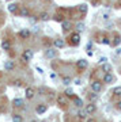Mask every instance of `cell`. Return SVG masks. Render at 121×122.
I'll use <instances>...</instances> for the list:
<instances>
[{
    "instance_id": "cell-1",
    "label": "cell",
    "mask_w": 121,
    "mask_h": 122,
    "mask_svg": "<svg viewBox=\"0 0 121 122\" xmlns=\"http://www.w3.org/2000/svg\"><path fill=\"white\" fill-rule=\"evenodd\" d=\"M90 88H91V91L93 92H101L102 91V81L101 80H93L90 83Z\"/></svg>"
},
{
    "instance_id": "cell-2",
    "label": "cell",
    "mask_w": 121,
    "mask_h": 122,
    "mask_svg": "<svg viewBox=\"0 0 121 122\" xmlns=\"http://www.w3.org/2000/svg\"><path fill=\"white\" fill-rule=\"evenodd\" d=\"M69 44L72 45V46H78L79 44H80V34L79 33H72V34L69 35Z\"/></svg>"
},
{
    "instance_id": "cell-3",
    "label": "cell",
    "mask_w": 121,
    "mask_h": 122,
    "mask_svg": "<svg viewBox=\"0 0 121 122\" xmlns=\"http://www.w3.org/2000/svg\"><path fill=\"white\" fill-rule=\"evenodd\" d=\"M33 57H34V53L31 49H26V50H23L22 52V60L25 61V62H29V61L33 60Z\"/></svg>"
},
{
    "instance_id": "cell-4",
    "label": "cell",
    "mask_w": 121,
    "mask_h": 122,
    "mask_svg": "<svg viewBox=\"0 0 121 122\" xmlns=\"http://www.w3.org/2000/svg\"><path fill=\"white\" fill-rule=\"evenodd\" d=\"M56 102H57V105L61 106V107H65V106L68 105V98L64 95V94H59L56 98Z\"/></svg>"
},
{
    "instance_id": "cell-5",
    "label": "cell",
    "mask_w": 121,
    "mask_h": 122,
    "mask_svg": "<svg viewBox=\"0 0 121 122\" xmlns=\"http://www.w3.org/2000/svg\"><path fill=\"white\" fill-rule=\"evenodd\" d=\"M87 66H88V61L84 60V58H80V60L76 61V68L79 71H84L87 69Z\"/></svg>"
},
{
    "instance_id": "cell-6",
    "label": "cell",
    "mask_w": 121,
    "mask_h": 122,
    "mask_svg": "<svg viewBox=\"0 0 121 122\" xmlns=\"http://www.w3.org/2000/svg\"><path fill=\"white\" fill-rule=\"evenodd\" d=\"M84 111L87 113V115L94 114L95 111H97V106H95V103H93V102H88V105H86V107H84Z\"/></svg>"
},
{
    "instance_id": "cell-7",
    "label": "cell",
    "mask_w": 121,
    "mask_h": 122,
    "mask_svg": "<svg viewBox=\"0 0 121 122\" xmlns=\"http://www.w3.org/2000/svg\"><path fill=\"white\" fill-rule=\"evenodd\" d=\"M35 95V90L33 87H26V90H25V96H26L27 100H31L33 98H34Z\"/></svg>"
},
{
    "instance_id": "cell-8",
    "label": "cell",
    "mask_w": 121,
    "mask_h": 122,
    "mask_svg": "<svg viewBox=\"0 0 121 122\" xmlns=\"http://www.w3.org/2000/svg\"><path fill=\"white\" fill-rule=\"evenodd\" d=\"M53 46H55V49H63L65 46V41L61 38L53 39Z\"/></svg>"
},
{
    "instance_id": "cell-9",
    "label": "cell",
    "mask_w": 121,
    "mask_h": 122,
    "mask_svg": "<svg viewBox=\"0 0 121 122\" xmlns=\"http://www.w3.org/2000/svg\"><path fill=\"white\" fill-rule=\"evenodd\" d=\"M57 56V50L55 48H49L45 50V57L46 58H55Z\"/></svg>"
},
{
    "instance_id": "cell-10",
    "label": "cell",
    "mask_w": 121,
    "mask_h": 122,
    "mask_svg": "<svg viewBox=\"0 0 121 122\" xmlns=\"http://www.w3.org/2000/svg\"><path fill=\"white\" fill-rule=\"evenodd\" d=\"M113 81H114V76H113L112 73H105L104 77H102V83L105 84H112Z\"/></svg>"
},
{
    "instance_id": "cell-11",
    "label": "cell",
    "mask_w": 121,
    "mask_h": 122,
    "mask_svg": "<svg viewBox=\"0 0 121 122\" xmlns=\"http://www.w3.org/2000/svg\"><path fill=\"white\" fill-rule=\"evenodd\" d=\"M18 15H21L22 18H29V16H30V11H29L27 7H19Z\"/></svg>"
},
{
    "instance_id": "cell-12",
    "label": "cell",
    "mask_w": 121,
    "mask_h": 122,
    "mask_svg": "<svg viewBox=\"0 0 121 122\" xmlns=\"http://www.w3.org/2000/svg\"><path fill=\"white\" fill-rule=\"evenodd\" d=\"M18 35H19V38H22V39H29L30 35H31V33L27 30V29H22V30L18 33Z\"/></svg>"
},
{
    "instance_id": "cell-13",
    "label": "cell",
    "mask_w": 121,
    "mask_h": 122,
    "mask_svg": "<svg viewBox=\"0 0 121 122\" xmlns=\"http://www.w3.org/2000/svg\"><path fill=\"white\" fill-rule=\"evenodd\" d=\"M12 106L14 107H16V109H21V107L25 106V100L21 99V98H15V99L12 100Z\"/></svg>"
},
{
    "instance_id": "cell-14",
    "label": "cell",
    "mask_w": 121,
    "mask_h": 122,
    "mask_svg": "<svg viewBox=\"0 0 121 122\" xmlns=\"http://www.w3.org/2000/svg\"><path fill=\"white\" fill-rule=\"evenodd\" d=\"M1 49L6 50V52L11 50V42H10L8 39H3V41H1Z\"/></svg>"
},
{
    "instance_id": "cell-15",
    "label": "cell",
    "mask_w": 121,
    "mask_h": 122,
    "mask_svg": "<svg viewBox=\"0 0 121 122\" xmlns=\"http://www.w3.org/2000/svg\"><path fill=\"white\" fill-rule=\"evenodd\" d=\"M46 110H48V106H46V105H44V103H41V105H38L37 107H35V111H37V114H44V113H46Z\"/></svg>"
},
{
    "instance_id": "cell-16",
    "label": "cell",
    "mask_w": 121,
    "mask_h": 122,
    "mask_svg": "<svg viewBox=\"0 0 121 122\" xmlns=\"http://www.w3.org/2000/svg\"><path fill=\"white\" fill-rule=\"evenodd\" d=\"M8 11L11 14H18V11H19V5H18L16 3H11V4H8Z\"/></svg>"
},
{
    "instance_id": "cell-17",
    "label": "cell",
    "mask_w": 121,
    "mask_h": 122,
    "mask_svg": "<svg viewBox=\"0 0 121 122\" xmlns=\"http://www.w3.org/2000/svg\"><path fill=\"white\" fill-rule=\"evenodd\" d=\"M14 68H15V62H14L12 60H8L4 62V69L6 71H12Z\"/></svg>"
},
{
    "instance_id": "cell-18",
    "label": "cell",
    "mask_w": 121,
    "mask_h": 122,
    "mask_svg": "<svg viewBox=\"0 0 121 122\" xmlns=\"http://www.w3.org/2000/svg\"><path fill=\"white\" fill-rule=\"evenodd\" d=\"M87 99H88V102H93V103H94L95 100L98 99V94H97V92H93V91H91L90 94H87Z\"/></svg>"
},
{
    "instance_id": "cell-19",
    "label": "cell",
    "mask_w": 121,
    "mask_h": 122,
    "mask_svg": "<svg viewBox=\"0 0 121 122\" xmlns=\"http://www.w3.org/2000/svg\"><path fill=\"white\" fill-rule=\"evenodd\" d=\"M78 11L82 14V15H86L87 11H88V7H87V4H79L78 5Z\"/></svg>"
},
{
    "instance_id": "cell-20",
    "label": "cell",
    "mask_w": 121,
    "mask_h": 122,
    "mask_svg": "<svg viewBox=\"0 0 121 122\" xmlns=\"http://www.w3.org/2000/svg\"><path fill=\"white\" fill-rule=\"evenodd\" d=\"M101 68H102V72H105V73H110L112 72V65L110 64H108V62H105V64H101Z\"/></svg>"
},
{
    "instance_id": "cell-21",
    "label": "cell",
    "mask_w": 121,
    "mask_h": 122,
    "mask_svg": "<svg viewBox=\"0 0 121 122\" xmlns=\"http://www.w3.org/2000/svg\"><path fill=\"white\" fill-rule=\"evenodd\" d=\"M72 99H74V105L76 106V107H79V109H82L83 107V100L80 99V98H78V96H74Z\"/></svg>"
},
{
    "instance_id": "cell-22",
    "label": "cell",
    "mask_w": 121,
    "mask_h": 122,
    "mask_svg": "<svg viewBox=\"0 0 121 122\" xmlns=\"http://www.w3.org/2000/svg\"><path fill=\"white\" fill-rule=\"evenodd\" d=\"M61 26H63V30L64 31H68L71 27H72V23L69 22V20H63L61 22Z\"/></svg>"
},
{
    "instance_id": "cell-23",
    "label": "cell",
    "mask_w": 121,
    "mask_h": 122,
    "mask_svg": "<svg viewBox=\"0 0 121 122\" xmlns=\"http://www.w3.org/2000/svg\"><path fill=\"white\" fill-rule=\"evenodd\" d=\"M78 118L80 119V121H84V119L87 118V113L84 111V109H80L78 111Z\"/></svg>"
},
{
    "instance_id": "cell-24",
    "label": "cell",
    "mask_w": 121,
    "mask_h": 122,
    "mask_svg": "<svg viewBox=\"0 0 121 122\" xmlns=\"http://www.w3.org/2000/svg\"><path fill=\"white\" fill-rule=\"evenodd\" d=\"M14 87H16V88H22V87H25V81L23 80H21V79H16V80H14Z\"/></svg>"
},
{
    "instance_id": "cell-25",
    "label": "cell",
    "mask_w": 121,
    "mask_h": 122,
    "mask_svg": "<svg viewBox=\"0 0 121 122\" xmlns=\"http://www.w3.org/2000/svg\"><path fill=\"white\" fill-rule=\"evenodd\" d=\"M75 29H76V33H82V31H84L86 26H84V23H83V22H79V23H76Z\"/></svg>"
},
{
    "instance_id": "cell-26",
    "label": "cell",
    "mask_w": 121,
    "mask_h": 122,
    "mask_svg": "<svg viewBox=\"0 0 121 122\" xmlns=\"http://www.w3.org/2000/svg\"><path fill=\"white\" fill-rule=\"evenodd\" d=\"M64 95L67 96V98H74V96H75L74 90H72V88H67V90L64 91Z\"/></svg>"
},
{
    "instance_id": "cell-27",
    "label": "cell",
    "mask_w": 121,
    "mask_h": 122,
    "mask_svg": "<svg viewBox=\"0 0 121 122\" xmlns=\"http://www.w3.org/2000/svg\"><path fill=\"white\" fill-rule=\"evenodd\" d=\"M39 19H41V20H44V22H46V20H49V19H50V15H49L48 12H42L41 15H39Z\"/></svg>"
},
{
    "instance_id": "cell-28",
    "label": "cell",
    "mask_w": 121,
    "mask_h": 122,
    "mask_svg": "<svg viewBox=\"0 0 121 122\" xmlns=\"http://www.w3.org/2000/svg\"><path fill=\"white\" fill-rule=\"evenodd\" d=\"M12 122H23V118H22L21 114H14L12 115Z\"/></svg>"
},
{
    "instance_id": "cell-29",
    "label": "cell",
    "mask_w": 121,
    "mask_h": 122,
    "mask_svg": "<svg viewBox=\"0 0 121 122\" xmlns=\"http://www.w3.org/2000/svg\"><path fill=\"white\" fill-rule=\"evenodd\" d=\"M113 95L114 96H121V86L113 88Z\"/></svg>"
},
{
    "instance_id": "cell-30",
    "label": "cell",
    "mask_w": 121,
    "mask_h": 122,
    "mask_svg": "<svg viewBox=\"0 0 121 122\" xmlns=\"http://www.w3.org/2000/svg\"><path fill=\"white\" fill-rule=\"evenodd\" d=\"M101 18H102V19H104V20H109V19H110V18H112V14L109 12H102V15H101Z\"/></svg>"
},
{
    "instance_id": "cell-31",
    "label": "cell",
    "mask_w": 121,
    "mask_h": 122,
    "mask_svg": "<svg viewBox=\"0 0 121 122\" xmlns=\"http://www.w3.org/2000/svg\"><path fill=\"white\" fill-rule=\"evenodd\" d=\"M53 19H55L56 22H63V20H65V19H64V16H63L61 14H56V15L53 16Z\"/></svg>"
},
{
    "instance_id": "cell-32",
    "label": "cell",
    "mask_w": 121,
    "mask_h": 122,
    "mask_svg": "<svg viewBox=\"0 0 121 122\" xmlns=\"http://www.w3.org/2000/svg\"><path fill=\"white\" fill-rule=\"evenodd\" d=\"M71 81H72V79L69 77V76L63 77V84H64V86H69V84H71Z\"/></svg>"
},
{
    "instance_id": "cell-33",
    "label": "cell",
    "mask_w": 121,
    "mask_h": 122,
    "mask_svg": "<svg viewBox=\"0 0 121 122\" xmlns=\"http://www.w3.org/2000/svg\"><path fill=\"white\" fill-rule=\"evenodd\" d=\"M101 44H104V45H110V44H112V41H110V38H109V37H104V38L101 39Z\"/></svg>"
},
{
    "instance_id": "cell-34",
    "label": "cell",
    "mask_w": 121,
    "mask_h": 122,
    "mask_svg": "<svg viewBox=\"0 0 121 122\" xmlns=\"http://www.w3.org/2000/svg\"><path fill=\"white\" fill-rule=\"evenodd\" d=\"M120 42H121V38L117 35L116 37V39H114V42H112L110 45H113V46H117V45H120Z\"/></svg>"
},
{
    "instance_id": "cell-35",
    "label": "cell",
    "mask_w": 121,
    "mask_h": 122,
    "mask_svg": "<svg viewBox=\"0 0 121 122\" xmlns=\"http://www.w3.org/2000/svg\"><path fill=\"white\" fill-rule=\"evenodd\" d=\"M98 62H99V64H105V62H108V57H101Z\"/></svg>"
},
{
    "instance_id": "cell-36",
    "label": "cell",
    "mask_w": 121,
    "mask_h": 122,
    "mask_svg": "<svg viewBox=\"0 0 121 122\" xmlns=\"http://www.w3.org/2000/svg\"><path fill=\"white\" fill-rule=\"evenodd\" d=\"M75 84H76V86H80V84H82V80H80V79H76V80H75Z\"/></svg>"
},
{
    "instance_id": "cell-37",
    "label": "cell",
    "mask_w": 121,
    "mask_h": 122,
    "mask_svg": "<svg viewBox=\"0 0 121 122\" xmlns=\"http://www.w3.org/2000/svg\"><path fill=\"white\" fill-rule=\"evenodd\" d=\"M35 69H37V72H38V73H44V69H41L39 66H35Z\"/></svg>"
},
{
    "instance_id": "cell-38",
    "label": "cell",
    "mask_w": 121,
    "mask_h": 122,
    "mask_svg": "<svg viewBox=\"0 0 121 122\" xmlns=\"http://www.w3.org/2000/svg\"><path fill=\"white\" fill-rule=\"evenodd\" d=\"M116 53H117V54H118V56H120V54H121V48H117Z\"/></svg>"
},
{
    "instance_id": "cell-39",
    "label": "cell",
    "mask_w": 121,
    "mask_h": 122,
    "mask_svg": "<svg viewBox=\"0 0 121 122\" xmlns=\"http://www.w3.org/2000/svg\"><path fill=\"white\" fill-rule=\"evenodd\" d=\"M117 109H118V110H121V100L118 102V103H117Z\"/></svg>"
},
{
    "instance_id": "cell-40",
    "label": "cell",
    "mask_w": 121,
    "mask_h": 122,
    "mask_svg": "<svg viewBox=\"0 0 121 122\" xmlns=\"http://www.w3.org/2000/svg\"><path fill=\"white\" fill-rule=\"evenodd\" d=\"M86 122H97V121H95L94 118H90V119H87V121H86Z\"/></svg>"
},
{
    "instance_id": "cell-41",
    "label": "cell",
    "mask_w": 121,
    "mask_h": 122,
    "mask_svg": "<svg viewBox=\"0 0 121 122\" xmlns=\"http://www.w3.org/2000/svg\"><path fill=\"white\" fill-rule=\"evenodd\" d=\"M50 77H52V79H56V73H50Z\"/></svg>"
},
{
    "instance_id": "cell-42",
    "label": "cell",
    "mask_w": 121,
    "mask_h": 122,
    "mask_svg": "<svg viewBox=\"0 0 121 122\" xmlns=\"http://www.w3.org/2000/svg\"><path fill=\"white\" fill-rule=\"evenodd\" d=\"M31 122H38V121H35V119H34V121H31Z\"/></svg>"
},
{
    "instance_id": "cell-43",
    "label": "cell",
    "mask_w": 121,
    "mask_h": 122,
    "mask_svg": "<svg viewBox=\"0 0 121 122\" xmlns=\"http://www.w3.org/2000/svg\"><path fill=\"white\" fill-rule=\"evenodd\" d=\"M44 1H50V0H44Z\"/></svg>"
},
{
    "instance_id": "cell-44",
    "label": "cell",
    "mask_w": 121,
    "mask_h": 122,
    "mask_svg": "<svg viewBox=\"0 0 121 122\" xmlns=\"http://www.w3.org/2000/svg\"><path fill=\"white\" fill-rule=\"evenodd\" d=\"M7 1H8V3H10V1H12V0H7Z\"/></svg>"
},
{
    "instance_id": "cell-45",
    "label": "cell",
    "mask_w": 121,
    "mask_h": 122,
    "mask_svg": "<svg viewBox=\"0 0 121 122\" xmlns=\"http://www.w3.org/2000/svg\"><path fill=\"white\" fill-rule=\"evenodd\" d=\"M0 77H1V73H0Z\"/></svg>"
},
{
    "instance_id": "cell-46",
    "label": "cell",
    "mask_w": 121,
    "mask_h": 122,
    "mask_svg": "<svg viewBox=\"0 0 121 122\" xmlns=\"http://www.w3.org/2000/svg\"><path fill=\"white\" fill-rule=\"evenodd\" d=\"M41 122H45V121H41Z\"/></svg>"
}]
</instances>
